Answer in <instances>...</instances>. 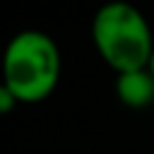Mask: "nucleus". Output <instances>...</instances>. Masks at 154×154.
<instances>
[{
  "label": "nucleus",
  "instance_id": "nucleus-1",
  "mask_svg": "<svg viewBox=\"0 0 154 154\" xmlns=\"http://www.w3.org/2000/svg\"><path fill=\"white\" fill-rule=\"evenodd\" d=\"M63 55L55 38L41 29L17 31L0 58V82L26 106L46 101L60 84Z\"/></svg>",
  "mask_w": 154,
  "mask_h": 154
},
{
  "label": "nucleus",
  "instance_id": "nucleus-2",
  "mask_svg": "<svg viewBox=\"0 0 154 154\" xmlns=\"http://www.w3.org/2000/svg\"><path fill=\"white\" fill-rule=\"evenodd\" d=\"M89 34L94 51L116 75L149 67L154 53V34L142 10L132 2H103L91 17Z\"/></svg>",
  "mask_w": 154,
  "mask_h": 154
},
{
  "label": "nucleus",
  "instance_id": "nucleus-3",
  "mask_svg": "<svg viewBox=\"0 0 154 154\" xmlns=\"http://www.w3.org/2000/svg\"><path fill=\"white\" fill-rule=\"evenodd\" d=\"M113 89H116L118 101L128 108L137 111V108H147L149 103H154V75L149 72V67L116 75Z\"/></svg>",
  "mask_w": 154,
  "mask_h": 154
},
{
  "label": "nucleus",
  "instance_id": "nucleus-4",
  "mask_svg": "<svg viewBox=\"0 0 154 154\" xmlns=\"http://www.w3.org/2000/svg\"><path fill=\"white\" fill-rule=\"evenodd\" d=\"M19 106V101L14 99V94L0 82V116H7V113H12L14 108Z\"/></svg>",
  "mask_w": 154,
  "mask_h": 154
},
{
  "label": "nucleus",
  "instance_id": "nucleus-5",
  "mask_svg": "<svg viewBox=\"0 0 154 154\" xmlns=\"http://www.w3.org/2000/svg\"><path fill=\"white\" fill-rule=\"evenodd\" d=\"M149 72L154 75V53H152V60H149Z\"/></svg>",
  "mask_w": 154,
  "mask_h": 154
}]
</instances>
